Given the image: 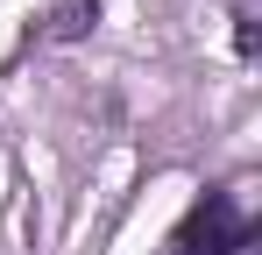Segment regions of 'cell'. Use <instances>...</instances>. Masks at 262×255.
Returning <instances> with one entry per match:
<instances>
[{
	"label": "cell",
	"mask_w": 262,
	"mask_h": 255,
	"mask_svg": "<svg viewBox=\"0 0 262 255\" xmlns=\"http://www.w3.org/2000/svg\"><path fill=\"white\" fill-rule=\"evenodd\" d=\"M92 22H99V0H64L57 22H50V36H57V42H64V36H85Z\"/></svg>",
	"instance_id": "cell-2"
},
{
	"label": "cell",
	"mask_w": 262,
	"mask_h": 255,
	"mask_svg": "<svg viewBox=\"0 0 262 255\" xmlns=\"http://www.w3.org/2000/svg\"><path fill=\"white\" fill-rule=\"evenodd\" d=\"M248 241H255V220L241 213V199L234 192H206L184 213V227L170 234V255H234Z\"/></svg>",
	"instance_id": "cell-1"
}]
</instances>
